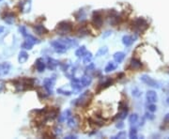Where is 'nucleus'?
Here are the masks:
<instances>
[{"instance_id": "72a5a7b5", "label": "nucleus", "mask_w": 169, "mask_h": 139, "mask_svg": "<svg viewBox=\"0 0 169 139\" xmlns=\"http://www.w3.org/2000/svg\"><path fill=\"white\" fill-rule=\"evenodd\" d=\"M133 95L134 97H139L140 95H141V92L138 90V88H134L133 89Z\"/></svg>"}, {"instance_id": "ea45409f", "label": "nucleus", "mask_w": 169, "mask_h": 139, "mask_svg": "<svg viewBox=\"0 0 169 139\" xmlns=\"http://www.w3.org/2000/svg\"><path fill=\"white\" fill-rule=\"evenodd\" d=\"M166 103H167V104H169V97H168V98H167V99H166Z\"/></svg>"}, {"instance_id": "7ed1b4c3", "label": "nucleus", "mask_w": 169, "mask_h": 139, "mask_svg": "<svg viewBox=\"0 0 169 139\" xmlns=\"http://www.w3.org/2000/svg\"><path fill=\"white\" fill-rule=\"evenodd\" d=\"M91 98V94L90 91H85L84 93H82L80 97L74 101V103H72L74 105L76 106H86L89 103V100Z\"/></svg>"}, {"instance_id": "f8f14e48", "label": "nucleus", "mask_w": 169, "mask_h": 139, "mask_svg": "<svg viewBox=\"0 0 169 139\" xmlns=\"http://www.w3.org/2000/svg\"><path fill=\"white\" fill-rule=\"evenodd\" d=\"M142 67V63L141 61L136 59V58H131V62H130V68L131 70H139Z\"/></svg>"}, {"instance_id": "2f4dec72", "label": "nucleus", "mask_w": 169, "mask_h": 139, "mask_svg": "<svg viewBox=\"0 0 169 139\" xmlns=\"http://www.w3.org/2000/svg\"><path fill=\"white\" fill-rule=\"evenodd\" d=\"M147 109H148V111L151 112V113H153L156 111V109H157V106H156L154 104H150L147 105Z\"/></svg>"}, {"instance_id": "dca6fc26", "label": "nucleus", "mask_w": 169, "mask_h": 139, "mask_svg": "<svg viewBox=\"0 0 169 139\" xmlns=\"http://www.w3.org/2000/svg\"><path fill=\"white\" fill-rule=\"evenodd\" d=\"M112 84H113V80L112 79H106L104 82H102V84L99 85V88L97 89V91H101V90H102V89L108 88L109 85H111Z\"/></svg>"}, {"instance_id": "7c9ffc66", "label": "nucleus", "mask_w": 169, "mask_h": 139, "mask_svg": "<svg viewBox=\"0 0 169 139\" xmlns=\"http://www.w3.org/2000/svg\"><path fill=\"white\" fill-rule=\"evenodd\" d=\"M57 93L62 94V95H65V96H70V95H72V91L63 90L62 88H58V89H57Z\"/></svg>"}, {"instance_id": "473e14b6", "label": "nucleus", "mask_w": 169, "mask_h": 139, "mask_svg": "<svg viewBox=\"0 0 169 139\" xmlns=\"http://www.w3.org/2000/svg\"><path fill=\"white\" fill-rule=\"evenodd\" d=\"M19 30H20V32H21L22 35H23L24 37H26V36L28 35L27 31H26V28L24 27V26H20V27H19Z\"/></svg>"}, {"instance_id": "20e7f679", "label": "nucleus", "mask_w": 169, "mask_h": 139, "mask_svg": "<svg viewBox=\"0 0 169 139\" xmlns=\"http://www.w3.org/2000/svg\"><path fill=\"white\" fill-rule=\"evenodd\" d=\"M56 31H57V34H60V35L68 34L72 31V24L70 22H66V21L60 22L56 26Z\"/></svg>"}, {"instance_id": "393cba45", "label": "nucleus", "mask_w": 169, "mask_h": 139, "mask_svg": "<svg viewBox=\"0 0 169 139\" xmlns=\"http://www.w3.org/2000/svg\"><path fill=\"white\" fill-rule=\"evenodd\" d=\"M88 34V28L85 26H82L80 29L78 30V36L79 37H84Z\"/></svg>"}, {"instance_id": "f257e3e1", "label": "nucleus", "mask_w": 169, "mask_h": 139, "mask_svg": "<svg viewBox=\"0 0 169 139\" xmlns=\"http://www.w3.org/2000/svg\"><path fill=\"white\" fill-rule=\"evenodd\" d=\"M148 27V24L144 18H136L133 22V30L136 32H144Z\"/></svg>"}, {"instance_id": "4468645a", "label": "nucleus", "mask_w": 169, "mask_h": 139, "mask_svg": "<svg viewBox=\"0 0 169 139\" xmlns=\"http://www.w3.org/2000/svg\"><path fill=\"white\" fill-rule=\"evenodd\" d=\"M36 69L39 72H42L45 70V63L42 58H39L36 61Z\"/></svg>"}, {"instance_id": "423d86ee", "label": "nucleus", "mask_w": 169, "mask_h": 139, "mask_svg": "<svg viewBox=\"0 0 169 139\" xmlns=\"http://www.w3.org/2000/svg\"><path fill=\"white\" fill-rule=\"evenodd\" d=\"M140 80H141L144 84L147 85L148 87H152V88H160V85L157 81H155L153 78H151L150 76H148L147 74H144L140 77Z\"/></svg>"}, {"instance_id": "f704fd0d", "label": "nucleus", "mask_w": 169, "mask_h": 139, "mask_svg": "<svg viewBox=\"0 0 169 139\" xmlns=\"http://www.w3.org/2000/svg\"><path fill=\"white\" fill-rule=\"evenodd\" d=\"M163 122H164V123H166V124H169V114H166V117H164Z\"/></svg>"}, {"instance_id": "2eb2a0df", "label": "nucleus", "mask_w": 169, "mask_h": 139, "mask_svg": "<svg viewBox=\"0 0 169 139\" xmlns=\"http://www.w3.org/2000/svg\"><path fill=\"white\" fill-rule=\"evenodd\" d=\"M67 124L70 128L74 129L78 125V121H77V118L76 117H70L68 120H67Z\"/></svg>"}, {"instance_id": "6e6552de", "label": "nucleus", "mask_w": 169, "mask_h": 139, "mask_svg": "<svg viewBox=\"0 0 169 139\" xmlns=\"http://www.w3.org/2000/svg\"><path fill=\"white\" fill-rule=\"evenodd\" d=\"M55 82H56V79L54 77L53 78H45L43 81V87L46 89V91L49 95L53 94V88H54V85H55Z\"/></svg>"}, {"instance_id": "f03ea898", "label": "nucleus", "mask_w": 169, "mask_h": 139, "mask_svg": "<svg viewBox=\"0 0 169 139\" xmlns=\"http://www.w3.org/2000/svg\"><path fill=\"white\" fill-rule=\"evenodd\" d=\"M51 45L54 48V50L56 53H58V54H64V53L67 52L68 49L70 48L67 44H65L64 42H62L61 39L53 40V42H51Z\"/></svg>"}, {"instance_id": "c85d7f7f", "label": "nucleus", "mask_w": 169, "mask_h": 139, "mask_svg": "<svg viewBox=\"0 0 169 139\" xmlns=\"http://www.w3.org/2000/svg\"><path fill=\"white\" fill-rule=\"evenodd\" d=\"M107 52H108V48L107 47H102L100 48V50L98 51L97 53V56H104V55H106L107 54Z\"/></svg>"}, {"instance_id": "5701e85b", "label": "nucleus", "mask_w": 169, "mask_h": 139, "mask_svg": "<svg viewBox=\"0 0 169 139\" xmlns=\"http://www.w3.org/2000/svg\"><path fill=\"white\" fill-rule=\"evenodd\" d=\"M92 58H93V56H92L91 53H90V52H86V55L83 56V62L85 64H89L90 62H91Z\"/></svg>"}, {"instance_id": "a211bd4d", "label": "nucleus", "mask_w": 169, "mask_h": 139, "mask_svg": "<svg viewBox=\"0 0 169 139\" xmlns=\"http://www.w3.org/2000/svg\"><path fill=\"white\" fill-rule=\"evenodd\" d=\"M81 82H82V85H84V88L88 87L92 82V78L90 77L89 75H84L83 77L81 78Z\"/></svg>"}, {"instance_id": "c756f323", "label": "nucleus", "mask_w": 169, "mask_h": 139, "mask_svg": "<svg viewBox=\"0 0 169 139\" xmlns=\"http://www.w3.org/2000/svg\"><path fill=\"white\" fill-rule=\"evenodd\" d=\"M126 137V132H123V131H121V132H119L117 136H113L112 138L113 139H118V138H125Z\"/></svg>"}, {"instance_id": "412c9836", "label": "nucleus", "mask_w": 169, "mask_h": 139, "mask_svg": "<svg viewBox=\"0 0 169 139\" xmlns=\"http://www.w3.org/2000/svg\"><path fill=\"white\" fill-rule=\"evenodd\" d=\"M27 59H28V55H27V53H26V51L20 52L19 58H18L19 62H20V63H24V62H26V60H27Z\"/></svg>"}, {"instance_id": "9d476101", "label": "nucleus", "mask_w": 169, "mask_h": 139, "mask_svg": "<svg viewBox=\"0 0 169 139\" xmlns=\"http://www.w3.org/2000/svg\"><path fill=\"white\" fill-rule=\"evenodd\" d=\"M146 98H147V101L150 104H154V103H156V101H158L157 93H156L155 91H153V90H148L147 92Z\"/></svg>"}, {"instance_id": "1a4fd4ad", "label": "nucleus", "mask_w": 169, "mask_h": 139, "mask_svg": "<svg viewBox=\"0 0 169 139\" xmlns=\"http://www.w3.org/2000/svg\"><path fill=\"white\" fill-rule=\"evenodd\" d=\"M72 87L75 91H81L84 88V85H82L81 79L76 78V77L72 78Z\"/></svg>"}, {"instance_id": "0eeeda50", "label": "nucleus", "mask_w": 169, "mask_h": 139, "mask_svg": "<svg viewBox=\"0 0 169 139\" xmlns=\"http://www.w3.org/2000/svg\"><path fill=\"white\" fill-rule=\"evenodd\" d=\"M104 23V19L101 14V12L99 11H94L93 16H92V24L96 28H101Z\"/></svg>"}, {"instance_id": "c9c22d12", "label": "nucleus", "mask_w": 169, "mask_h": 139, "mask_svg": "<svg viewBox=\"0 0 169 139\" xmlns=\"http://www.w3.org/2000/svg\"><path fill=\"white\" fill-rule=\"evenodd\" d=\"M146 116H147V117L148 118V120H153L154 118V116L153 115H151V114H146Z\"/></svg>"}, {"instance_id": "6ab92c4d", "label": "nucleus", "mask_w": 169, "mask_h": 139, "mask_svg": "<svg viewBox=\"0 0 169 139\" xmlns=\"http://www.w3.org/2000/svg\"><path fill=\"white\" fill-rule=\"evenodd\" d=\"M86 52L88 51H86V46H81L75 51V56H77V58H83V56L86 55Z\"/></svg>"}, {"instance_id": "bb28decb", "label": "nucleus", "mask_w": 169, "mask_h": 139, "mask_svg": "<svg viewBox=\"0 0 169 139\" xmlns=\"http://www.w3.org/2000/svg\"><path fill=\"white\" fill-rule=\"evenodd\" d=\"M4 20H5L6 23H8V24H12V23H13V21H14V15L11 14V13L7 14L6 17L4 18Z\"/></svg>"}, {"instance_id": "a878e982", "label": "nucleus", "mask_w": 169, "mask_h": 139, "mask_svg": "<svg viewBox=\"0 0 169 139\" xmlns=\"http://www.w3.org/2000/svg\"><path fill=\"white\" fill-rule=\"evenodd\" d=\"M127 114H128V108L125 106L124 109H123L122 111L118 115V120H124V118L126 117V116H127Z\"/></svg>"}, {"instance_id": "9b49d317", "label": "nucleus", "mask_w": 169, "mask_h": 139, "mask_svg": "<svg viewBox=\"0 0 169 139\" xmlns=\"http://www.w3.org/2000/svg\"><path fill=\"white\" fill-rule=\"evenodd\" d=\"M134 42V38L133 36H130V35H125L123 36L122 38V43L124 44L125 46H131V44Z\"/></svg>"}, {"instance_id": "4c0bfd02", "label": "nucleus", "mask_w": 169, "mask_h": 139, "mask_svg": "<svg viewBox=\"0 0 169 139\" xmlns=\"http://www.w3.org/2000/svg\"><path fill=\"white\" fill-rule=\"evenodd\" d=\"M66 138H68V139H72V138H76V136H67Z\"/></svg>"}, {"instance_id": "39448f33", "label": "nucleus", "mask_w": 169, "mask_h": 139, "mask_svg": "<svg viewBox=\"0 0 169 139\" xmlns=\"http://www.w3.org/2000/svg\"><path fill=\"white\" fill-rule=\"evenodd\" d=\"M24 38H26V42H24L23 43V45H22V48H24V49H27V50H30V49H32V47H33V45H34V44L39 42V40H37L35 37H33V36H31L29 34L24 37Z\"/></svg>"}, {"instance_id": "ddd939ff", "label": "nucleus", "mask_w": 169, "mask_h": 139, "mask_svg": "<svg viewBox=\"0 0 169 139\" xmlns=\"http://www.w3.org/2000/svg\"><path fill=\"white\" fill-rule=\"evenodd\" d=\"M58 65H59V62L57 60L51 58H47V66L50 70H55Z\"/></svg>"}, {"instance_id": "cd10ccee", "label": "nucleus", "mask_w": 169, "mask_h": 139, "mask_svg": "<svg viewBox=\"0 0 169 139\" xmlns=\"http://www.w3.org/2000/svg\"><path fill=\"white\" fill-rule=\"evenodd\" d=\"M129 137L134 139V138H137V131L135 128H131L130 131V133H129Z\"/></svg>"}, {"instance_id": "4be33fe9", "label": "nucleus", "mask_w": 169, "mask_h": 139, "mask_svg": "<svg viewBox=\"0 0 169 139\" xmlns=\"http://www.w3.org/2000/svg\"><path fill=\"white\" fill-rule=\"evenodd\" d=\"M117 68H118V65L115 62H109L108 64L106 65V67L104 69V72H111L115 71Z\"/></svg>"}, {"instance_id": "e433bc0d", "label": "nucleus", "mask_w": 169, "mask_h": 139, "mask_svg": "<svg viewBox=\"0 0 169 139\" xmlns=\"http://www.w3.org/2000/svg\"><path fill=\"white\" fill-rule=\"evenodd\" d=\"M123 126H124V124L122 123V122H119V123H118L117 124V128H118V129H121Z\"/></svg>"}, {"instance_id": "58836bf2", "label": "nucleus", "mask_w": 169, "mask_h": 139, "mask_svg": "<svg viewBox=\"0 0 169 139\" xmlns=\"http://www.w3.org/2000/svg\"><path fill=\"white\" fill-rule=\"evenodd\" d=\"M3 31H4V27L3 26H0V34H1Z\"/></svg>"}, {"instance_id": "aec40b11", "label": "nucleus", "mask_w": 169, "mask_h": 139, "mask_svg": "<svg viewBox=\"0 0 169 139\" xmlns=\"http://www.w3.org/2000/svg\"><path fill=\"white\" fill-rule=\"evenodd\" d=\"M34 31L36 32V33H38L39 35H42V34H45L47 33L48 30L45 28L43 26H42V24H39V26H36L34 27Z\"/></svg>"}, {"instance_id": "b1692460", "label": "nucleus", "mask_w": 169, "mask_h": 139, "mask_svg": "<svg viewBox=\"0 0 169 139\" xmlns=\"http://www.w3.org/2000/svg\"><path fill=\"white\" fill-rule=\"evenodd\" d=\"M138 120V115L137 114H131V115L129 117V122L133 125V124H135Z\"/></svg>"}, {"instance_id": "f3484780", "label": "nucleus", "mask_w": 169, "mask_h": 139, "mask_svg": "<svg viewBox=\"0 0 169 139\" xmlns=\"http://www.w3.org/2000/svg\"><path fill=\"white\" fill-rule=\"evenodd\" d=\"M125 58V54L123 52H117L116 54L114 55V60L116 61L117 63H121Z\"/></svg>"}]
</instances>
